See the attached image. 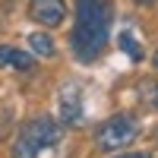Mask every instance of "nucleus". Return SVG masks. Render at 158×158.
<instances>
[{
    "mask_svg": "<svg viewBox=\"0 0 158 158\" xmlns=\"http://www.w3.org/2000/svg\"><path fill=\"white\" fill-rule=\"evenodd\" d=\"M111 22H114L111 0H76V29L70 35V44L79 63H92L101 57L111 38Z\"/></svg>",
    "mask_w": 158,
    "mask_h": 158,
    "instance_id": "f257e3e1",
    "label": "nucleus"
},
{
    "mask_svg": "<svg viewBox=\"0 0 158 158\" xmlns=\"http://www.w3.org/2000/svg\"><path fill=\"white\" fill-rule=\"evenodd\" d=\"M60 127L51 117H32L25 120L16 142H13V158H41L51 149L60 146Z\"/></svg>",
    "mask_w": 158,
    "mask_h": 158,
    "instance_id": "f03ea898",
    "label": "nucleus"
},
{
    "mask_svg": "<svg viewBox=\"0 0 158 158\" xmlns=\"http://www.w3.org/2000/svg\"><path fill=\"white\" fill-rule=\"evenodd\" d=\"M136 136H139V120H136L133 114H117V117H111V120H104L98 127L95 142H98V149L114 152V149L130 146Z\"/></svg>",
    "mask_w": 158,
    "mask_h": 158,
    "instance_id": "7ed1b4c3",
    "label": "nucleus"
},
{
    "mask_svg": "<svg viewBox=\"0 0 158 158\" xmlns=\"http://www.w3.org/2000/svg\"><path fill=\"white\" fill-rule=\"evenodd\" d=\"M57 114L67 127H76L82 123V89L79 82H67L57 95Z\"/></svg>",
    "mask_w": 158,
    "mask_h": 158,
    "instance_id": "20e7f679",
    "label": "nucleus"
},
{
    "mask_svg": "<svg viewBox=\"0 0 158 158\" xmlns=\"http://www.w3.org/2000/svg\"><path fill=\"white\" fill-rule=\"evenodd\" d=\"M29 16L35 22L48 25V29H54V25H60L67 19V3H63V0H32L29 3Z\"/></svg>",
    "mask_w": 158,
    "mask_h": 158,
    "instance_id": "39448f33",
    "label": "nucleus"
},
{
    "mask_svg": "<svg viewBox=\"0 0 158 158\" xmlns=\"http://www.w3.org/2000/svg\"><path fill=\"white\" fill-rule=\"evenodd\" d=\"M35 54H22L19 48L0 44V67H13V70H32L35 67Z\"/></svg>",
    "mask_w": 158,
    "mask_h": 158,
    "instance_id": "423d86ee",
    "label": "nucleus"
},
{
    "mask_svg": "<svg viewBox=\"0 0 158 158\" xmlns=\"http://www.w3.org/2000/svg\"><path fill=\"white\" fill-rule=\"evenodd\" d=\"M29 48L35 57H54V41H51L48 32H32L29 35Z\"/></svg>",
    "mask_w": 158,
    "mask_h": 158,
    "instance_id": "0eeeda50",
    "label": "nucleus"
},
{
    "mask_svg": "<svg viewBox=\"0 0 158 158\" xmlns=\"http://www.w3.org/2000/svg\"><path fill=\"white\" fill-rule=\"evenodd\" d=\"M139 98H142L146 108L158 111V82H155V79H142V82H139Z\"/></svg>",
    "mask_w": 158,
    "mask_h": 158,
    "instance_id": "6e6552de",
    "label": "nucleus"
},
{
    "mask_svg": "<svg viewBox=\"0 0 158 158\" xmlns=\"http://www.w3.org/2000/svg\"><path fill=\"white\" fill-rule=\"evenodd\" d=\"M117 44H120V48H123V51H127V54L133 57V60H142V48L136 44V38L130 35V32H120V38H117Z\"/></svg>",
    "mask_w": 158,
    "mask_h": 158,
    "instance_id": "1a4fd4ad",
    "label": "nucleus"
},
{
    "mask_svg": "<svg viewBox=\"0 0 158 158\" xmlns=\"http://www.w3.org/2000/svg\"><path fill=\"white\" fill-rule=\"evenodd\" d=\"M114 158H152L149 152H120V155H114Z\"/></svg>",
    "mask_w": 158,
    "mask_h": 158,
    "instance_id": "9d476101",
    "label": "nucleus"
},
{
    "mask_svg": "<svg viewBox=\"0 0 158 158\" xmlns=\"http://www.w3.org/2000/svg\"><path fill=\"white\" fill-rule=\"evenodd\" d=\"M152 63H155V67H158V51H155V57H152Z\"/></svg>",
    "mask_w": 158,
    "mask_h": 158,
    "instance_id": "9b49d317",
    "label": "nucleus"
},
{
    "mask_svg": "<svg viewBox=\"0 0 158 158\" xmlns=\"http://www.w3.org/2000/svg\"><path fill=\"white\" fill-rule=\"evenodd\" d=\"M136 3H155V0H136Z\"/></svg>",
    "mask_w": 158,
    "mask_h": 158,
    "instance_id": "f8f14e48",
    "label": "nucleus"
}]
</instances>
